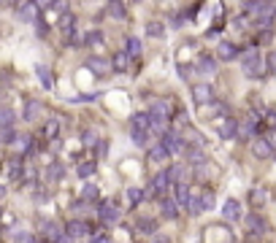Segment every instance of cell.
I'll list each match as a JSON object with an SVG mask.
<instances>
[{
    "mask_svg": "<svg viewBox=\"0 0 276 243\" xmlns=\"http://www.w3.org/2000/svg\"><path fill=\"white\" fill-rule=\"evenodd\" d=\"M171 103L168 100H154L152 106H149L146 117H149V132H157L160 138L168 132V124H171Z\"/></svg>",
    "mask_w": 276,
    "mask_h": 243,
    "instance_id": "cell-1",
    "label": "cell"
},
{
    "mask_svg": "<svg viewBox=\"0 0 276 243\" xmlns=\"http://www.w3.org/2000/svg\"><path fill=\"white\" fill-rule=\"evenodd\" d=\"M128 130H130V138L138 143V146H149V117L146 111H136L128 122Z\"/></svg>",
    "mask_w": 276,
    "mask_h": 243,
    "instance_id": "cell-2",
    "label": "cell"
},
{
    "mask_svg": "<svg viewBox=\"0 0 276 243\" xmlns=\"http://www.w3.org/2000/svg\"><path fill=\"white\" fill-rule=\"evenodd\" d=\"M241 68H244L246 79H263V73H266V65H263V57L257 49H246L241 54Z\"/></svg>",
    "mask_w": 276,
    "mask_h": 243,
    "instance_id": "cell-3",
    "label": "cell"
},
{
    "mask_svg": "<svg viewBox=\"0 0 276 243\" xmlns=\"http://www.w3.org/2000/svg\"><path fill=\"white\" fill-rule=\"evenodd\" d=\"M160 143H163V149L168 152V157H171V154H182L184 149H187V146H184V138H182L179 130H168Z\"/></svg>",
    "mask_w": 276,
    "mask_h": 243,
    "instance_id": "cell-4",
    "label": "cell"
},
{
    "mask_svg": "<svg viewBox=\"0 0 276 243\" xmlns=\"http://www.w3.org/2000/svg\"><path fill=\"white\" fill-rule=\"evenodd\" d=\"M168 189H171V181H168V173L165 170H160L157 176L152 178V184H149V195L152 198H168Z\"/></svg>",
    "mask_w": 276,
    "mask_h": 243,
    "instance_id": "cell-5",
    "label": "cell"
},
{
    "mask_svg": "<svg viewBox=\"0 0 276 243\" xmlns=\"http://www.w3.org/2000/svg\"><path fill=\"white\" fill-rule=\"evenodd\" d=\"M62 233H65L71 241H82V238H87V235L92 233V227H90L87 222H82V219H73V222L65 224V230H62Z\"/></svg>",
    "mask_w": 276,
    "mask_h": 243,
    "instance_id": "cell-6",
    "label": "cell"
},
{
    "mask_svg": "<svg viewBox=\"0 0 276 243\" xmlns=\"http://www.w3.org/2000/svg\"><path fill=\"white\" fill-rule=\"evenodd\" d=\"M192 100L195 106H209L214 103V89L209 84H192Z\"/></svg>",
    "mask_w": 276,
    "mask_h": 243,
    "instance_id": "cell-7",
    "label": "cell"
},
{
    "mask_svg": "<svg viewBox=\"0 0 276 243\" xmlns=\"http://www.w3.org/2000/svg\"><path fill=\"white\" fill-rule=\"evenodd\" d=\"M257 122H260V119H257L255 114H249L246 119H241V122H238V132H235V135L244 138V141H246V138H255V132H257Z\"/></svg>",
    "mask_w": 276,
    "mask_h": 243,
    "instance_id": "cell-8",
    "label": "cell"
},
{
    "mask_svg": "<svg viewBox=\"0 0 276 243\" xmlns=\"http://www.w3.org/2000/svg\"><path fill=\"white\" fill-rule=\"evenodd\" d=\"M87 68L95 76H106L111 71V60H106V57H87Z\"/></svg>",
    "mask_w": 276,
    "mask_h": 243,
    "instance_id": "cell-9",
    "label": "cell"
},
{
    "mask_svg": "<svg viewBox=\"0 0 276 243\" xmlns=\"http://www.w3.org/2000/svg\"><path fill=\"white\" fill-rule=\"evenodd\" d=\"M217 57L230 62V60H235V57H241V51H238V46L230 43V40H220V46H217Z\"/></svg>",
    "mask_w": 276,
    "mask_h": 243,
    "instance_id": "cell-10",
    "label": "cell"
},
{
    "mask_svg": "<svg viewBox=\"0 0 276 243\" xmlns=\"http://www.w3.org/2000/svg\"><path fill=\"white\" fill-rule=\"evenodd\" d=\"M97 219H100L103 224H114V222H119V208H114L111 202H103V205L97 208Z\"/></svg>",
    "mask_w": 276,
    "mask_h": 243,
    "instance_id": "cell-11",
    "label": "cell"
},
{
    "mask_svg": "<svg viewBox=\"0 0 276 243\" xmlns=\"http://www.w3.org/2000/svg\"><path fill=\"white\" fill-rule=\"evenodd\" d=\"M274 16H276V5L274 3H263V8L257 11V27L266 30V27L274 22Z\"/></svg>",
    "mask_w": 276,
    "mask_h": 243,
    "instance_id": "cell-12",
    "label": "cell"
},
{
    "mask_svg": "<svg viewBox=\"0 0 276 243\" xmlns=\"http://www.w3.org/2000/svg\"><path fill=\"white\" fill-rule=\"evenodd\" d=\"M222 216L228 219V222H238L241 216H244V213H241V202L238 200H225V205H222Z\"/></svg>",
    "mask_w": 276,
    "mask_h": 243,
    "instance_id": "cell-13",
    "label": "cell"
},
{
    "mask_svg": "<svg viewBox=\"0 0 276 243\" xmlns=\"http://www.w3.org/2000/svg\"><path fill=\"white\" fill-rule=\"evenodd\" d=\"M252 154L260 157V160H268L274 154V146L266 141V138H255V141H252Z\"/></svg>",
    "mask_w": 276,
    "mask_h": 243,
    "instance_id": "cell-14",
    "label": "cell"
},
{
    "mask_svg": "<svg viewBox=\"0 0 276 243\" xmlns=\"http://www.w3.org/2000/svg\"><path fill=\"white\" fill-rule=\"evenodd\" d=\"M217 132H220V138H235V132H238V122H235L233 117H225L220 122V127H217Z\"/></svg>",
    "mask_w": 276,
    "mask_h": 243,
    "instance_id": "cell-15",
    "label": "cell"
},
{
    "mask_svg": "<svg viewBox=\"0 0 276 243\" xmlns=\"http://www.w3.org/2000/svg\"><path fill=\"white\" fill-rule=\"evenodd\" d=\"M41 235H44L46 241H51V243H54V241L62 235V230L57 227V224L51 222V219H41Z\"/></svg>",
    "mask_w": 276,
    "mask_h": 243,
    "instance_id": "cell-16",
    "label": "cell"
},
{
    "mask_svg": "<svg viewBox=\"0 0 276 243\" xmlns=\"http://www.w3.org/2000/svg\"><path fill=\"white\" fill-rule=\"evenodd\" d=\"M5 170H8V176L14 178V181H19V178L25 176V162H22V157H11L5 162Z\"/></svg>",
    "mask_w": 276,
    "mask_h": 243,
    "instance_id": "cell-17",
    "label": "cell"
},
{
    "mask_svg": "<svg viewBox=\"0 0 276 243\" xmlns=\"http://www.w3.org/2000/svg\"><path fill=\"white\" fill-rule=\"evenodd\" d=\"M198 71L203 73V76H214L217 73V60L211 54H200L198 57Z\"/></svg>",
    "mask_w": 276,
    "mask_h": 243,
    "instance_id": "cell-18",
    "label": "cell"
},
{
    "mask_svg": "<svg viewBox=\"0 0 276 243\" xmlns=\"http://www.w3.org/2000/svg\"><path fill=\"white\" fill-rule=\"evenodd\" d=\"M36 11H38L36 3H19V5H16V16H19V22H33V19H36Z\"/></svg>",
    "mask_w": 276,
    "mask_h": 243,
    "instance_id": "cell-19",
    "label": "cell"
},
{
    "mask_svg": "<svg viewBox=\"0 0 276 243\" xmlns=\"http://www.w3.org/2000/svg\"><path fill=\"white\" fill-rule=\"evenodd\" d=\"M160 213H163L165 219H176L179 216V205H176L174 198H163L160 200Z\"/></svg>",
    "mask_w": 276,
    "mask_h": 243,
    "instance_id": "cell-20",
    "label": "cell"
},
{
    "mask_svg": "<svg viewBox=\"0 0 276 243\" xmlns=\"http://www.w3.org/2000/svg\"><path fill=\"white\" fill-rule=\"evenodd\" d=\"M174 192H176V205H187L189 202V198H192V195H189V184L187 181H179V184H174Z\"/></svg>",
    "mask_w": 276,
    "mask_h": 243,
    "instance_id": "cell-21",
    "label": "cell"
},
{
    "mask_svg": "<svg viewBox=\"0 0 276 243\" xmlns=\"http://www.w3.org/2000/svg\"><path fill=\"white\" fill-rule=\"evenodd\" d=\"M128 68H130V57L125 54V51H117V54L111 57V71H117V73H128Z\"/></svg>",
    "mask_w": 276,
    "mask_h": 243,
    "instance_id": "cell-22",
    "label": "cell"
},
{
    "mask_svg": "<svg viewBox=\"0 0 276 243\" xmlns=\"http://www.w3.org/2000/svg\"><path fill=\"white\" fill-rule=\"evenodd\" d=\"M125 54H128L130 60L141 57V40H138L136 36H125Z\"/></svg>",
    "mask_w": 276,
    "mask_h": 243,
    "instance_id": "cell-23",
    "label": "cell"
},
{
    "mask_svg": "<svg viewBox=\"0 0 276 243\" xmlns=\"http://www.w3.org/2000/svg\"><path fill=\"white\" fill-rule=\"evenodd\" d=\"M246 227L252 230V235H263L266 233V219L257 216V213H249V216H246Z\"/></svg>",
    "mask_w": 276,
    "mask_h": 243,
    "instance_id": "cell-24",
    "label": "cell"
},
{
    "mask_svg": "<svg viewBox=\"0 0 276 243\" xmlns=\"http://www.w3.org/2000/svg\"><path fill=\"white\" fill-rule=\"evenodd\" d=\"M41 117V100H27L25 103V122H38Z\"/></svg>",
    "mask_w": 276,
    "mask_h": 243,
    "instance_id": "cell-25",
    "label": "cell"
},
{
    "mask_svg": "<svg viewBox=\"0 0 276 243\" xmlns=\"http://www.w3.org/2000/svg\"><path fill=\"white\" fill-rule=\"evenodd\" d=\"M60 124H62L60 119H49V122H46V124H44L41 135L46 138V141H54V138H57V132H60Z\"/></svg>",
    "mask_w": 276,
    "mask_h": 243,
    "instance_id": "cell-26",
    "label": "cell"
},
{
    "mask_svg": "<svg viewBox=\"0 0 276 243\" xmlns=\"http://www.w3.org/2000/svg\"><path fill=\"white\" fill-rule=\"evenodd\" d=\"M46 178H49V181H62V178H65V167H62V162H51V165L46 167Z\"/></svg>",
    "mask_w": 276,
    "mask_h": 243,
    "instance_id": "cell-27",
    "label": "cell"
},
{
    "mask_svg": "<svg viewBox=\"0 0 276 243\" xmlns=\"http://www.w3.org/2000/svg\"><path fill=\"white\" fill-rule=\"evenodd\" d=\"M16 114L11 108H0V130H14Z\"/></svg>",
    "mask_w": 276,
    "mask_h": 243,
    "instance_id": "cell-28",
    "label": "cell"
},
{
    "mask_svg": "<svg viewBox=\"0 0 276 243\" xmlns=\"http://www.w3.org/2000/svg\"><path fill=\"white\" fill-rule=\"evenodd\" d=\"M149 160H152V162H165L171 157H168V152L163 149V143H152V146H149Z\"/></svg>",
    "mask_w": 276,
    "mask_h": 243,
    "instance_id": "cell-29",
    "label": "cell"
},
{
    "mask_svg": "<svg viewBox=\"0 0 276 243\" xmlns=\"http://www.w3.org/2000/svg\"><path fill=\"white\" fill-rule=\"evenodd\" d=\"M36 73H38V79H41L44 89H51V86H54V81H51V71H49L46 65H41V62H38V65H36Z\"/></svg>",
    "mask_w": 276,
    "mask_h": 243,
    "instance_id": "cell-30",
    "label": "cell"
},
{
    "mask_svg": "<svg viewBox=\"0 0 276 243\" xmlns=\"http://www.w3.org/2000/svg\"><path fill=\"white\" fill-rule=\"evenodd\" d=\"M165 173H168V181H171V187H174V184L184 181V173H187V167H184V165H171V170H165Z\"/></svg>",
    "mask_w": 276,
    "mask_h": 243,
    "instance_id": "cell-31",
    "label": "cell"
},
{
    "mask_svg": "<svg viewBox=\"0 0 276 243\" xmlns=\"http://www.w3.org/2000/svg\"><path fill=\"white\" fill-rule=\"evenodd\" d=\"M143 198H146V189H141V187H128V202H130L133 208H136Z\"/></svg>",
    "mask_w": 276,
    "mask_h": 243,
    "instance_id": "cell-32",
    "label": "cell"
},
{
    "mask_svg": "<svg viewBox=\"0 0 276 243\" xmlns=\"http://www.w3.org/2000/svg\"><path fill=\"white\" fill-rule=\"evenodd\" d=\"M106 11L114 16V19H125V16H128V8H125V3H117V0H114V3H108Z\"/></svg>",
    "mask_w": 276,
    "mask_h": 243,
    "instance_id": "cell-33",
    "label": "cell"
},
{
    "mask_svg": "<svg viewBox=\"0 0 276 243\" xmlns=\"http://www.w3.org/2000/svg\"><path fill=\"white\" fill-rule=\"evenodd\" d=\"M92 173H95V162L84 160V162H79V165H76V176L79 178H90Z\"/></svg>",
    "mask_w": 276,
    "mask_h": 243,
    "instance_id": "cell-34",
    "label": "cell"
},
{
    "mask_svg": "<svg viewBox=\"0 0 276 243\" xmlns=\"http://www.w3.org/2000/svg\"><path fill=\"white\" fill-rule=\"evenodd\" d=\"M146 36L163 38L165 36V25H163V22H146Z\"/></svg>",
    "mask_w": 276,
    "mask_h": 243,
    "instance_id": "cell-35",
    "label": "cell"
},
{
    "mask_svg": "<svg viewBox=\"0 0 276 243\" xmlns=\"http://www.w3.org/2000/svg\"><path fill=\"white\" fill-rule=\"evenodd\" d=\"M92 200H97V187L87 181V184L82 187V202H92Z\"/></svg>",
    "mask_w": 276,
    "mask_h": 243,
    "instance_id": "cell-36",
    "label": "cell"
},
{
    "mask_svg": "<svg viewBox=\"0 0 276 243\" xmlns=\"http://www.w3.org/2000/svg\"><path fill=\"white\" fill-rule=\"evenodd\" d=\"M138 230H141L143 235H157V222H154V219H141Z\"/></svg>",
    "mask_w": 276,
    "mask_h": 243,
    "instance_id": "cell-37",
    "label": "cell"
},
{
    "mask_svg": "<svg viewBox=\"0 0 276 243\" xmlns=\"http://www.w3.org/2000/svg\"><path fill=\"white\" fill-rule=\"evenodd\" d=\"M198 200H200V211H211V208H214V192H211V189L203 192Z\"/></svg>",
    "mask_w": 276,
    "mask_h": 243,
    "instance_id": "cell-38",
    "label": "cell"
},
{
    "mask_svg": "<svg viewBox=\"0 0 276 243\" xmlns=\"http://www.w3.org/2000/svg\"><path fill=\"white\" fill-rule=\"evenodd\" d=\"M97 97H100V92H84V95L71 97V103H92V100H97Z\"/></svg>",
    "mask_w": 276,
    "mask_h": 243,
    "instance_id": "cell-39",
    "label": "cell"
},
{
    "mask_svg": "<svg viewBox=\"0 0 276 243\" xmlns=\"http://www.w3.org/2000/svg\"><path fill=\"white\" fill-rule=\"evenodd\" d=\"M184 208H187L189 216H200V213H203V211H200V200H198V198H189V202H187Z\"/></svg>",
    "mask_w": 276,
    "mask_h": 243,
    "instance_id": "cell-40",
    "label": "cell"
},
{
    "mask_svg": "<svg viewBox=\"0 0 276 243\" xmlns=\"http://www.w3.org/2000/svg\"><path fill=\"white\" fill-rule=\"evenodd\" d=\"M82 141H84V146H95L100 138H97V132H95V130H84V132H82Z\"/></svg>",
    "mask_w": 276,
    "mask_h": 243,
    "instance_id": "cell-41",
    "label": "cell"
},
{
    "mask_svg": "<svg viewBox=\"0 0 276 243\" xmlns=\"http://www.w3.org/2000/svg\"><path fill=\"white\" fill-rule=\"evenodd\" d=\"M95 152H97V157H100V160H106L108 157V141H103V138H100V141L95 143Z\"/></svg>",
    "mask_w": 276,
    "mask_h": 243,
    "instance_id": "cell-42",
    "label": "cell"
},
{
    "mask_svg": "<svg viewBox=\"0 0 276 243\" xmlns=\"http://www.w3.org/2000/svg\"><path fill=\"white\" fill-rule=\"evenodd\" d=\"M263 65H266V71H268V73H276V51H271V54L263 60Z\"/></svg>",
    "mask_w": 276,
    "mask_h": 243,
    "instance_id": "cell-43",
    "label": "cell"
},
{
    "mask_svg": "<svg viewBox=\"0 0 276 243\" xmlns=\"http://www.w3.org/2000/svg\"><path fill=\"white\" fill-rule=\"evenodd\" d=\"M252 202H255V205H263V202H266V192H263V189H252Z\"/></svg>",
    "mask_w": 276,
    "mask_h": 243,
    "instance_id": "cell-44",
    "label": "cell"
},
{
    "mask_svg": "<svg viewBox=\"0 0 276 243\" xmlns=\"http://www.w3.org/2000/svg\"><path fill=\"white\" fill-rule=\"evenodd\" d=\"M16 243H38L30 233H16Z\"/></svg>",
    "mask_w": 276,
    "mask_h": 243,
    "instance_id": "cell-45",
    "label": "cell"
},
{
    "mask_svg": "<svg viewBox=\"0 0 276 243\" xmlns=\"http://www.w3.org/2000/svg\"><path fill=\"white\" fill-rule=\"evenodd\" d=\"M263 8V3H255V0H249V3H244V11H249V14H257V11Z\"/></svg>",
    "mask_w": 276,
    "mask_h": 243,
    "instance_id": "cell-46",
    "label": "cell"
},
{
    "mask_svg": "<svg viewBox=\"0 0 276 243\" xmlns=\"http://www.w3.org/2000/svg\"><path fill=\"white\" fill-rule=\"evenodd\" d=\"M189 122H187V114L184 111H179V117H176V127H187Z\"/></svg>",
    "mask_w": 276,
    "mask_h": 243,
    "instance_id": "cell-47",
    "label": "cell"
},
{
    "mask_svg": "<svg viewBox=\"0 0 276 243\" xmlns=\"http://www.w3.org/2000/svg\"><path fill=\"white\" fill-rule=\"evenodd\" d=\"M271 38H274L271 30H263V33H260V43H271Z\"/></svg>",
    "mask_w": 276,
    "mask_h": 243,
    "instance_id": "cell-48",
    "label": "cell"
},
{
    "mask_svg": "<svg viewBox=\"0 0 276 243\" xmlns=\"http://www.w3.org/2000/svg\"><path fill=\"white\" fill-rule=\"evenodd\" d=\"M179 73H182V76H184V79H187V81H189V76H192V73H195V71H189V68H184V65H179Z\"/></svg>",
    "mask_w": 276,
    "mask_h": 243,
    "instance_id": "cell-49",
    "label": "cell"
},
{
    "mask_svg": "<svg viewBox=\"0 0 276 243\" xmlns=\"http://www.w3.org/2000/svg\"><path fill=\"white\" fill-rule=\"evenodd\" d=\"M152 243H171V238H165V235H154Z\"/></svg>",
    "mask_w": 276,
    "mask_h": 243,
    "instance_id": "cell-50",
    "label": "cell"
},
{
    "mask_svg": "<svg viewBox=\"0 0 276 243\" xmlns=\"http://www.w3.org/2000/svg\"><path fill=\"white\" fill-rule=\"evenodd\" d=\"M95 243H114V241L108 238V235H97V238H95Z\"/></svg>",
    "mask_w": 276,
    "mask_h": 243,
    "instance_id": "cell-51",
    "label": "cell"
},
{
    "mask_svg": "<svg viewBox=\"0 0 276 243\" xmlns=\"http://www.w3.org/2000/svg\"><path fill=\"white\" fill-rule=\"evenodd\" d=\"M5 198V187H0V200H3Z\"/></svg>",
    "mask_w": 276,
    "mask_h": 243,
    "instance_id": "cell-52",
    "label": "cell"
},
{
    "mask_svg": "<svg viewBox=\"0 0 276 243\" xmlns=\"http://www.w3.org/2000/svg\"><path fill=\"white\" fill-rule=\"evenodd\" d=\"M0 216H3V208H0Z\"/></svg>",
    "mask_w": 276,
    "mask_h": 243,
    "instance_id": "cell-53",
    "label": "cell"
}]
</instances>
